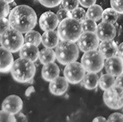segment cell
Returning <instances> with one entry per match:
<instances>
[{
  "mask_svg": "<svg viewBox=\"0 0 123 122\" xmlns=\"http://www.w3.org/2000/svg\"><path fill=\"white\" fill-rule=\"evenodd\" d=\"M8 20L12 29L24 34L36 27L37 16L31 7L22 5L17 6L12 10Z\"/></svg>",
  "mask_w": 123,
  "mask_h": 122,
  "instance_id": "cell-1",
  "label": "cell"
},
{
  "mask_svg": "<svg viewBox=\"0 0 123 122\" xmlns=\"http://www.w3.org/2000/svg\"><path fill=\"white\" fill-rule=\"evenodd\" d=\"M36 71L34 62L20 57L14 61L11 73L14 80L20 83H25L32 80Z\"/></svg>",
  "mask_w": 123,
  "mask_h": 122,
  "instance_id": "cell-2",
  "label": "cell"
},
{
  "mask_svg": "<svg viewBox=\"0 0 123 122\" xmlns=\"http://www.w3.org/2000/svg\"><path fill=\"white\" fill-rule=\"evenodd\" d=\"M82 34L81 22L72 18L64 19L59 22L57 34L59 39L64 41L75 42Z\"/></svg>",
  "mask_w": 123,
  "mask_h": 122,
  "instance_id": "cell-3",
  "label": "cell"
},
{
  "mask_svg": "<svg viewBox=\"0 0 123 122\" xmlns=\"http://www.w3.org/2000/svg\"><path fill=\"white\" fill-rule=\"evenodd\" d=\"M55 53L57 61L62 65L76 61L79 56L78 45L74 42L64 40L57 44Z\"/></svg>",
  "mask_w": 123,
  "mask_h": 122,
  "instance_id": "cell-4",
  "label": "cell"
},
{
  "mask_svg": "<svg viewBox=\"0 0 123 122\" xmlns=\"http://www.w3.org/2000/svg\"><path fill=\"white\" fill-rule=\"evenodd\" d=\"M24 38L21 32L9 29L1 35L0 43L3 48L12 53L18 52L24 44Z\"/></svg>",
  "mask_w": 123,
  "mask_h": 122,
  "instance_id": "cell-5",
  "label": "cell"
},
{
  "mask_svg": "<svg viewBox=\"0 0 123 122\" xmlns=\"http://www.w3.org/2000/svg\"><path fill=\"white\" fill-rule=\"evenodd\" d=\"M104 57L99 50H93L85 52L81 57V64L88 72H100L104 65Z\"/></svg>",
  "mask_w": 123,
  "mask_h": 122,
  "instance_id": "cell-6",
  "label": "cell"
},
{
  "mask_svg": "<svg viewBox=\"0 0 123 122\" xmlns=\"http://www.w3.org/2000/svg\"><path fill=\"white\" fill-rule=\"evenodd\" d=\"M103 99L105 104L110 108L121 109L123 107V89L114 85L105 91Z\"/></svg>",
  "mask_w": 123,
  "mask_h": 122,
  "instance_id": "cell-7",
  "label": "cell"
},
{
  "mask_svg": "<svg viewBox=\"0 0 123 122\" xmlns=\"http://www.w3.org/2000/svg\"><path fill=\"white\" fill-rule=\"evenodd\" d=\"M64 77L71 84H78L83 80L85 70L81 63L76 61L68 64L64 70Z\"/></svg>",
  "mask_w": 123,
  "mask_h": 122,
  "instance_id": "cell-8",
  "label": "cell"
},
{
  "mask_svg": "<svg viewBox=\"0 0 123 122\" xmlns=\"http://www.w3.org/2000/svg\"><path fill=\"white\" fill-rule=\"evenodd\" d=\"M77 41L78 47L84 52L96 50L99 45V39L94 32H83Z\"/></svg>",
  "mask_w": 123,
  "mask_h": 122,
  "instance_id": "cell-9",
  "label": "cell"
},
{
  "mask_svg": "<svg viewBox=\"0 0 123 122\" xmlns=\"http://www.w3.org/2000/svg\"><path fill=\"white\" fill-rule=\"evenodd\" d=\"M95 34L101 41L113 40L116 35V29L113 24L102 22L97 25Z\"/></svg>",
  "mask_w": 123,
  "mask_h": 122,
  "instance_id": "cell-10",
  "label": "cell"
},
{
  "mask_svg": "<svg viewBox=\"0 0 123 122\" xmlns=\"http://www.w3.org/2000/svg\"><path fill=\"white\" fill-rule=\"evenodd\" d=\"M23 101L17 95L13 94L6 98L2 103V109L13 115H16L22 110Z\"/></svg>",
  "mask_w": 123,
  "mask_h": 122,
  "instance_id": "cell-11",
  "label": "cell"
},
{
  "mask_svg": "<svg viewBox=\"0 0 123 122\" xmlns=\"http://www.w3.org/2000/svg\"><path fill=\"white\" fill-rule=\"evenodd\" d=\"M104 65L107 73L114 77H117L123 74V60L119 56L107 59Z\"/></svg>",
  "mask_w": 123,
  "mask_h": 122,
  "instance_id": "cell-12",
  "label": "cell"
},
{
  "mask_svg": "<svg viewBox=\"0 0 123 122\" xmlns=\"http://www.w3.org/2000/svg\"><path fill=\"white\" fill-rule=\"evenodd\" d=\"M59 23L56 14L52 12H45L41 15L39 19L40 27L45 32L55 30L59 25Z\"/></svg>",
  "mask_w": 123,
  "mask_h": 122,
  "instance_id": "cell-13",
  "label": "cell"
},
{
  "mask_svg": "<svg viewBox=\"0 0 123 122\" xmlns=\"http://www.w3.org/2000/svg\"><path fill=\"white\" fill-rule=\"evenodd\" d=\"M68 88V82L64 77H57L49 84V91L55 96H61L66 92Z\"/></svg>",
  "mask_w": 123,
  "mask_h": 122,
  "instance_id": "cell-14",
  "label": "cell"
},
{
  "mask_svg": "<svg viewBox=\"0 0 123 122\" xmlns=\"http://www.w3.org/2000/svg\"><path fill=\"white\" fill-rule=\"evenodd\" d=\"M13 57L12 52L0 47V72H7L11 70L13 64Z\"/></svg>",
  "mask_w": 123,
  "mask_h": 122,
  "instance_id": "cell-15",
  "label": "cell"
},
{
  "mask_svg": "<svg viewBox=\"0 0 123 122\" xmlns=\"http://www.w3.org/2000/svg\"><path fill=\"white\" fill-rule=\"evenodd\" d=\"M98 49L104 59H106L116 56L117 54V46L112 40L102 41L98 45Z\"/></svg>",
  "mask_w": 123,
  "mask_h": 122,
  "instance_id": "cell-16",
  "label": "cell"
},
{
  "mask_svg": "<svg viewBox=\"0 0 123 122\" xmlns=\"http://www.w3.org/2000/svg\"><path fill=\"white\" fill-rule=\"evenodd\" d=\"M20 57L27 59L32 62H36L39 58V51L38 47L34 44L26 43L20 50Z\"/></svg>",
  "mask_w": 123,
  "mask_h": 122,
  "instance_id": "cell-17",
  "label": "cell"
},
{
  "mask_svg": "<svg viewBox=\"0 0 123 122\" xmlns=\"http://www.w3.org/2000/svg\"><path fill=\"white\" fill-rule=\"evenodd\" d=\"M42 77L46 81H51L59 76V68L54 62L44 64L42 69Z\"/></svg>",
  "mask_w": 123,
  "mask_h": 122,
  "instance_id": "cell-18",
  "label": "cell"
},
{
  "mask_svg": "<svg viewBox=\"0 0 123 122\" xmlns=\"http://www.w3.org/2000/svg\"><path fill=\"white\" fill-rule=\"evenodd\" d=\"M59 35L54 30L46 31L42 36V43L44 47L53 49L59 44Z\"/></svg>",
  "mask_w": 123,
  "mask_h": 122,
  "instance_id": "cell-19",
  "label": "cell"
},
{
  "mask_svg": "<svg viewBox=\"0 0 123 122\" xmlns=\"http://www.w3.org/2000/svg\"><path fill=\"white\" fill-rule=\"evenodd\" d=\"M98 76L94 72H88L83 79V84L84 87L89 90H92L96 88L98 85Z\"/></svg>",
  "mask_w": 123,
  "mask_h": 122,
  "instance_id": "cell-20",
  "label": "cell"
},
{
  "mask_svg": "<svg viewBox=\"0 0 123 122\" xmlns=\"http://www.w3.org/2000/svg\"><path fill=\"white\" fill-rule=\"evenodd\" d=\"M40 62L42 64H46L54 62L56 58V53L52 49L46 48V49H42L41 52H39V55Z\"/></svg>",
  "mask_w": 123,
  "mask_h": 122,
  "instance_id": "cell-21",
  "label": "cell"
},
{
  "mask_svg": "<svg viewBox=\"0 0 123 122\" xmlns=\"http://www.w3.org/2000/svg\"><path fill=\"white\" fill-rule=\"evenodd\" d=\"M103 9L100 5H93L90 6L86 12L87 18L91 19L95 22H98L102 18Z\"/></svg>",
  "mask_w": 123,
  "mask_h": 122,
  "instance_id": "cell-22",
  "label": "cell"
},
{
  "mask_svg": "<svg viewBox=\"0 0 123 122\" xmlns=\"http://www.w3.org/2000/svg\"><path fill=\"white\" fill-rule=\"evenodd\" d=\"M116 79L114 76L110 75L109 74H104L100 77L98 84L101 89L106 91L115 85Z\"/></svg>",
  "mask_w": 123,
  "mask_h": 122,
  "instance_id": "cell-23",
  "label": "cell"
},
{
  "mask_svg": "<svg viewBox=\"0 0 123 122\" xmlns=\"http://www.w3.org/2000/svg\"><path fill=\"white\" fill-rule=\"evenodd\" d=\"M24 40L25 43H29L38 46L42 42V36L37 31L31 30L26 33Z\"/></svg>",
  "mask_w": 123,
  "mask_h": 122,
  "instance_id": "cell-24",
  "label": "cell"
},
{
  "mask_svg": "<svg viewBox=\"0 0 123 122\" xmlns=\"http://www.w3.org/2000/svg\"><path fill=\"white\" fill-rule=\"evenodd\" d=\"M118 18V13L112 8H109L103 10L102 19L103 22H108L114 24L117 22Z\"/></svg>",
  "mask_w": 123,
  "mask_h": 122,
  "instance_id": "cell-25",
  "label": "cell"
},
{
  "mask_svg": "<svg viewBox=\"0 0 123 122\" xmlns=\"http://www.w3.org/2000/svg\"><path fill=\"white\" fill-rule=\"evenodd\" d=\"M81 25L82 32H94V33H95L96 32L97 25L96 22L91 19L86 18L85 20L81 22Z\"/></svg>",
  "mask_w": 123,
  "mask_h": 122,
  "instance_id": "cell-26",
  "label": "cell"
},
{
  "mask_svg": "<svg viewBox=\"0 0 123 122\" xmlns=\"http://www.w3.org/2000/svg\"><path fill=\"white\" fill-rule=\"evenodd\" d=\"M71 13V18L78 20V22H81L87 18L86 17V12L84 9L81 8H76L73 10Z\"/></svg>",
  "mask_w": 123,
  "mask_h": 122,
  "instance_id": "cell-27",
  "label": "cell"
},
{
  "mask_svg": "<svg viewBox=\"0 0 123 122\" xmlns=\"http://www.w3.org/2000/svg\"><path fill=\"white\" fill-rule=\"evenodd\" d=\"M61 4L64 9L71 12L78 8L79 5V0H62Z\"/></svg>",
  "mask_w": 123,
  "mask_h": 122,
  "instance_id": "cell-28",
  "label": "cell"
},
{
  "mask_svg": "<svg viewBox=\"0 0 123 122\" xmlns=\"http://www.w3.org/2000/svg\"><path fill=\"white\" fill-rule=\"evenodd\" d=\"M17 122V120L14 115L10 113L3 110L0 111V122Z\"/></svg>",
  "mask_w": 123,
  "mask_h": 122,
  "instance_id": "cell-29",
  "label": "cell"
},
{
  "mask_svg": "<svg viewBox=\"0 0 123 122\" xmlns=\"http://www.w3.org/2000/svg\"><path fill=\"white\" fill-rule=\"evenodd\" d=\"M10 13V6L3 0H0V18H6Z\"/></svg>",
  "mask_w": 123,
  "mask_h": 122,
  "instance_id": "cell-30",
  "label": "cell"
},
{
  "mask_svg": "<svg viewBox=\"0 0 123 122\" xmlns=\"http://www.w3.org/2000/svg\"><path fill=\"white\" fill-rule=\"evenodd\" d=\"M111 5L117 13L123 14V0H111Z\"/></svg>",
  "mask_w": 123,
  "mask_h": 122,
  "instance_id": "cell-31",
  "label": "cell"
},
{
  "mask_svg": "<svg viewBox=\"0 0 123 122\" xmlns=\"http://www.w3.org/2000/svg\"><path fill=\"white\" fill-rule=\"evenodd\" d=\"M56 16H57V19L59 20V22H61L64 19L71 18V12H69L66 9H61L57 12Z\"/></svg>",
  "mask_w": 123,
  "mask_h": 122,
  "instance_id": "cell-32",
  "label": "cell"
},
{
  "mask_svg": "<svg viewBox=\"0 0 123 122\" xmlns=\"http://www.w3.org/2000/svg\"><path fill=\"white\" fill-rule=\"evenodd\" d=\"M39 3L47 8H54L59 5L62 0H38Z\"/></svg>",
  "mask_w": 123,
  "mask_h": 122,
  "instance_id": "cell-33",
  "label": "cell"
},
{
  "mask_svg": "<svg viewBox=\"0 0 123 122\" xmlns=\"http://www.w3.org/2000/svg\"><path fill=\"white\" fill-rule=\"evenodd\" d=\"M10 24L9 20L6 18H0V35L5 32L6 30L10 29Z\"/></svg>",
  "mask_w": 123,
  "mask_h": 122,
  "instance_id": "cell-34",
  "label": "cell"
},
{
  "mask_svg": "<svg viewBox=\"0 0 123 122\" xmlns=\"http://www.w3.org/2000/svg\"><path fill=\"white\" fill-rule=\"evenodd\" d=\"M107 122H123V115L119 113H114L109 116Z\"/></svg>",
  "mask_w": 123,
  "mask_h": 122,
  "instance_id": "cell-35",
  "label": "cell"
},
{
  "mask_svg": "<svg viewBox=\"0 0 123 122\" xmlns=\"http://www.w3.org/2000/svg\"><path fill=\"white\" fill-rule=\"evenodd\" d=\"M97 0H79V3L85 8H89L95 5Z\"/></svg>",
  "mask_w": 123,
  "mask_h": 122,
  "instance_id": "cell-36",
  "label": "cell"
},
{
  "mask_svg": "<svg viewBox=\"0 0 123 122\" xmlns=\"http://www.w3.org/2000/svg\"><path fill=\"white\" fill-rule=\"evenodd\" d=\"M115 86L123 89V74L117 77L115 81Z\"/></svg>",
  "mask_w": 123,
  "mask_h": 122,
  "instance_id": "cell-37",
  "label": "cell"
},
{
  "mask_svg": "<svg viewBox=\"0 0 123 122\" xmlns=\"http://www.w3.org/2000/svg\"><path fill=\"white\" fill-rule=\"evenodd\" d=\"M16 115H17V116H16L15 118L17 122V121H20V122H26L27 121V118H26V117L25 116L24 114L18 113Z\"/></svg>",
  "mask_w": 123,
  "mask_h": 122,
  "instance_id": "cell-38",
  "label": "cell"
},
{
  "mask_svg": "<svg viewBox=\"0 0 123 122\" xmlns=\"http://www.w3.org/2000/svg\"><path fill=\"white\" fill-rule=\"evenodd\" d=\"M117 54L119 57H120L123 60V42L120 44L119 47H117Z\"/></svg>",
  "mask_w": 123,
  "mask_h": 122,
  "instance_id": "cell-39",
  "label": "cell"
},
{
  "mask_svg": "<svg viewBox=\"0 0 123 122\" xmlns=\"http://www.w3.org/2000/svg\"><path fill=\"white\" fill-rule=\"evenodd\" d=\"M35 91V88L34 87V86H30L29 87L27 88V89L25 91V96H29L31 95V94H32Z\"/></svg>",
  "mask_w": 123,
  "mask_h": 122,
  "instance_id": "cell-40",
  "label": "cell"
},
{
  "mask_svg": "<svg viewBox=\"0 0 123 122\" xmlns=\"http://www.w3.org/2000/svg\"><path fill=\"white\" fill-rule=\"evenodd\" d=\"M107 119L103 117V116H97V117L93 119V122H107Z\"/></svg>",
  "mask_w": 123,
  "mask_h": 122,
  "instance_id": "cell-41",
  "label": "cell"
},
{
  "mask_svg": "<svg viewBox=\"0 0 123 122\" xmlns=\"http://www.w3.org/2000/svg\"><path fill=\"white\" fill-rule=\"evenodd\" d=\"M3 1H5V2L8 3H11L14 0H3Z\"/></svg>",
  "mask_w": 123,
  "mask_h": 122,
  "instance_id": "cell-42",
  "label": "cell"
}]
</instances>
